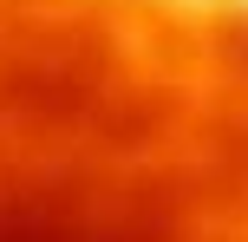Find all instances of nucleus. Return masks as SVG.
<instances>
[{"instance_id": "1", "label": "nucleus", "mask_w": 248, "mask_h": 242, "mask_svg": "<svg viewBox=\"0 0 248 242\" xmlns=\"http://www.w3.org/2000/svg\"><path fill=\"white\" fill-rule=\"evenodd\" d=\"M0 242H248V0H0Z\"/></svg>"}]
</instances>
